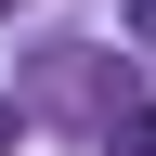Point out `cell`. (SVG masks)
I'll use <instances>...</instances> for the list:
<instances>
[{
	"label": "cell",
	"mask_w": 156,
	"mask_h": 156,
	"mask_svg": "<svg viewBox=\"0 0 156 156\" xmlns=\"http://www.w3.org/2000/svg\"><path fill=\"white\" fill-rule=\"evenodd\" d=\"M130 39H156V0H130Z\"/></svg>",
	"instance_id": "3"
},
{
	"label": "cell",
	"mask_w": 156,
	"mask_h": 156,
	"mask_svg": "<svg viewBox=\"0 0 156 156\" xmlns=\"http://www.w3.org/2000/svg\"><path fill=\"white\" fill-rule=\"evenodd\" d=\"M0 13H13V0H0Z\"/></svg>",
	"instance_id": "4"
},
{
	"label": "cell",
	"mask_w": 156,
	"mask_h": 156,
	"mask_svg": "<svg viewBox=\"0 0 156 156\" xmlns=\"http://www.w3.org/2000/svg\"><path fill=\"white\" fill-rule=\"evenodd\" d=\"M13 143H26V104H0V156H13Z\"/></svg>",
	"instance_id": "2"
},
{
	"label": "cell",
	"mask_w": 156,
	"mask_h": 156,
	"mask_svg": "<svg viewBox=\"0 0 156 156\" xmlns=\"http://www.w3.org/2000/svg\"><path fill=\"white\" fill-rule=\"evenodd\" d=\"M104 156H156V104H117L104 117Z\"/></svg>",
	"instance_id": "1"
}]
</instances>
